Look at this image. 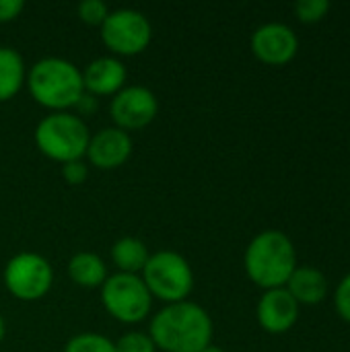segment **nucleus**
Returning a JSON list of instances; mask_svg holds the SVG:
<instances>
[{"label": "nucleus", "mask_w": 350, "mask_h": 352, "mask_svg": "<svg viewBox=\"0 0 350 352\" xmlns=\"http://www.w3.org/2000/svg\"><path fill=\"white\" fill-rule=\"evenodd\" d=\"M25 10L23 0H0V23H10Z\"/></svg>", "instance_id": "obj_24"}, {"label": "nucleus", "mask_w": 350, "mask_h": 352, "mask_svg": "<svg viewBox=\"0 0 350 352\" xmlns=\"http://www.w3.org/2000/svg\"><path fill=\"white\" fill-rule=\"evenodd\" d=\"M285 289L299 305H318L326 297L328 283L322 270L311 266H297Z\"/></svg>", "instance_id": "obj_14"}, {"label": "nucleus", "mask_w": 350, "mask_h": 352, "mask_svg": "<svg viewBox=\"0 0 350 352\" xmlns=\"http://www.w3.org/2000/svg\"><path fill=\"white\" fill-rule=\"evenodd\" d=\"M202 352H225L223 349H219V346H215V344H210V346H206Z\"/></svg>", "instance_id": "obj_27"}, {"label": "nucleus", "mask_w": 350, "mask_h": 352, "mask_svg": "<svg viewBox=\"0 0 350 352\" xmlns=\"http://www.w3.org/2000/svg\"><path fill=\"white\" fill-rule=\"evenodd\" d=\"M64 352H116V344L103 334L83 332L64 344Z\"/></svg>", "instance_id": "obj_18"}, {"label": "nucleus", "mask_w": 350, "mask_h": 352, "mask_svg": "<svg viewBox=\"0 0 350 352\" xmlns=\"http://www.w3.org/2000/svg\"><path fill=\"white\" fill-rule=\"evenodd\" d=\"M101 303L113 320L138 324L149 318L153 297L138 274L116 272L101 285Z\"/></svg>", "instance_id": "obj_6"}, {"label": "nucleus", "mask_w": 350, "mask_h": 352, "mask_svg": "<svg viewBox=\"0 0 350 352\" xmlns=\"http://www.w3.org/2000/svg\"><path fill=\"white\" fill-rule=\"evenodd\" d=\"M111 262L116 264L118 272H126V274H138L142 272L151 252L146 248V243L138 237H122L111 245Z\"/></svg>", "instance_id": "obj_17"}, {"label": "nucleus", "mask_w": 350, "mask_h": 352, "mask_svg": "<svg viewBox=\"0 0 350 352\" xmlns=\"http://www.w3.org/2000/svg\"><path fill=\"white\" fill-rule=\"evenodd\" d=\"M330 10L328 0H299L295 4V14L301 23H318Z\"/></svg>", "instance_id": "obj_21"}, {"label": "nucleus", "mask_w": 350, "mask_h": 352, "mask_svg": "<svg viewBox=\"0 0 350 352\" xmlns=\"http://www.w3.org/2000/svg\"><path fill=\"white\" fill-rule=\"evenodd\" d=\"M27 68L23 56L8 45H0V103L10 101L25 87Z\"/></svg>", "instance_id": "obj_15"}, {"label": "nucleus", "mask_w": 350, "mask_h": 352, "mask_svg": "<svg viewBox=\"0 0 350 352\" xmlns=\"http://www.w3.org/2000/svg\"><path fill=\"white\" fill-rule=\"evenodd\" d=\"M68 276L76 287L97 289L107 278L105 262L93 252H78L68 260Z\"/></svg>", "instance_id": "obj_16"}, {"label": "nucleus", "mask_w": 350, "mask_h": 352, "mask_svg": "<svg viewBox=\"0 0 350 352\" xmlns=\"http://www.w3.org/2000/svg\"><path fill=\"white\" fill-rule=\"evenodd\" d=\"M128 70L116 56H101L91 60L83 70L85 93L93 97H113L126 87Z\"/></svg>", "instance_id": "obj_13"}, {"label": "nucleus", "mask_w": 350, "mask_h": 352, "mask_svg": "<svg viewBox=\"0 0 350 352\" xmlns=\"http://www.w3.org/2000/svg\"><path fill=\"white\" fill-rule=\"evenodd\" d=\"M33 138L41 155L64 165L87 155L91 132L80 116L70 111H54L37 124Z\"/></svg>", "instance_id": "obj_4"}, {"label": "nucleus", "mask_w": 350, "mask_h": 352, "mask_svg": "<svg viewBox=\"0 0 350 352\" xmlns=\"http://www.w3.org/2000/svg\"><path fill=\"white\" fill-rule=\"evenodd\" d=\"M159 113V99L157 95L142 85H130L124 87L120 93H116L109 101V118L116 128L124 132L142 130Z\"/></svg>", "instance_id": "obj_9"}, {"label": "nucleus", "mask_w": 350, "mask_h": 352, "mask_svg": "<svg viewBox=\"0 0 350 352\" xmlns=\"http://www.w3.org/2000/svg\"><path fill=\"white\" fill-rule=\"evenodd\" d=\"M62 177L68 186H80L87 182L89 177V165L78 159V161H70V163H64L62 165Z\"/></svg>", "instance_id": "obj_22"}, {"label": "nucleus", "mask_w": 350, "mask_h": 352, "mask_svg": "<svg viewBox=\"0 0 350 352\" xmlns=\"http://www.w3.org/2000/svg\"><path fill=\"white\" fill-rule=\"evenodd\" d=\"M76 12H78V19L83 23L93 25V27H101L109 14V8L101 0H83V2H78Z\"/></svg>", "instance_id": "obj_20"}, {"label": "nucleus", "mask_w": 350, "mask_h": 352, "mask_svg": "<svg viewBox=\"0 0 350 352\" xmlns=\"http://www.w3.org/2000/svg\"><path fill=\"white\" fill-rule=\"evenodd\" d=\"M116 344V352H157L155 342L151 340V336L146 332H126L118 338Z\"/></svg>", "instance_id": "obj_19"}, {"label": "nucleus", "mask_w": 350, "mask_h": 352, "mask_svg": "<svg viewBox=\"0 0 350 352\" xmlns=\"http://www.w3.org/2000/svg\"><path fill=\"white\" fill-rule=\"evenodd\" d=\"M4 334H6V322H4V318L0 314V342L4 340Z\"/></svg>", "instance_id": "obj_26"}, {"label": "nucleus", "mask_w": 350, "mask_h": 352, "mask_svg": "<svg viewBox=\"0 0 350 352\" xmlns=\"http://www.w3.org/2000/svg\"><path fill=\"white\" fill-rule=\"evenodd\" d=\"M132 151H134L132 136L116 126H109L91 134L85 157L89 165L103 171H111L122 167L130 159Z\"/></svg>", "instance_id": "obj_11"}, {"label": "nucleus", "mask_w": 350, "mask_h": 352, "mask_svg": "<svg viewBox=\"0 0 350 352\" xmlns=\"http://www.w3.org/2000/svg\"><path fill=\"white\" fill-rule=\"evenodd\" d=\"M25 85L33 101L50 109L52 113L76 107V103L85 95L83 70L74 62L58 56L37 60L27 70Z\"/></svg>", "instance_id": "obj_2"}, {"label": "nucleus", "mask_w": 350, "mask_h": 352, "mask_svg": "<svg viewBox=\"0 0 350 352\" xmlns=\"http://www.w3.org/2000/svg\"><path fill=\"white\" fill-rule=\"evenodd\" d=\"M140 278L146 285L151 297L167 305L188 301L194 289V272L190 262L171 250L151 254L140 272Z\"/></svg>", "instance_id": "obj_5"}, {"label": "nucleus", "mask_w": 350, "mask_h": 352, "mask_svg": "<svg viewBox=\"0 0 350 352\" xmlns=\"http://www.w3.org/2000/svg\"><path fill=\"white\" fill-rule=\"evenodd\" d=\"M215 326L204 307L194 301L169 303L151 320L149 336L157 351L202 352L212 344Z\"/></svg>", "instance_id": "obj_1"}, {"label": "nucleus", "mask_w": 350, "mask_h": 352, "mask_svg": "<svg viewBox=\"0 0 350 352\" xmlns=\"http://www.w3.org/2000/svg\"><path fill=\"white\" fill-rule=\"evenodd\" d=\"M4 289L19 301H39L54 285L52 264L35 252L14 254L2 270Z\"/></svg>", "instance_id": "obj_7"}, {"label": "nucleus", "mask_w": 350, "mask_h": 352, "mask_svg": "<svg viewBox=\"0 0 350 352\" xmlns=\"http://www.w3.org/2000/svg\"><path fill=\"white\" fill-rule=\"evenodd\" d=\"M258 324L268 334H285L299 320V303L291 297V293L283 289L264 291L258 301Z\"/></svg>", "instance_id": "obj_12"}, {"label": "nucleus", "mask_w": 350, "mask_h": 352, "mask_svg": "<svg viewBox=\"0 0 350 352\" xmlns=\"http://www.w3.org/2000/svg\"><path fill=\"white\" fill-rule=\"evenodd\" d=\"M250 47L254 56L268 66H285L299 52L295 31L285 23H266L252 33Z\"/></svg>", "instance_id": "obj_10"}, {"label": "nucleus", "mask_w": 350, "mask_h": 352, "mask_svg": "<svg viewBox=\"0 0 350 352\" xmlns=\"http://www.w3.org/2000/svg\"><path fill=\"white\" fill-rule=\"evenodd\" d=\"M153 39V25L149 16L136 8L109 10L101 25V41L105 47L118 56H138Z\"/></svg>", "instance_id": "obj_8"}, {"label": "nucleus", "mask_w": 350, "mask_h": 352, "mask_svg": "<svg viewBox=\"0 0 350 352\" xmlns=\"http://www.w3.org/2000/svg\"><path fill=\"white\" fill-rule=\"evenodd\" d=\"M243 266L250 280L260 289H283L297 268L295 245L283 231L266 229L245 248Z\"/></svg>", "instance_id": "obj_3"}, {"label": "nucleus", "mask_w": 350, "mask_h": 352, "mask_svg": "<svg viewBox=\"0 0 350 352\" xmlns=\"http://www.w3.org/2000/svg\"><path fill=\"white\" fill-rule=\"evenodd\" d=\"M334 307L338 316L350 324V272L340 280L336 293H334Z\"/></svg>", "instance_id": "obj_23"}, {"label": "nucleus", "mask_w": 350, "mask_h": 352, "mask_svg": "<svg viewBox=\"0 0 350 352\" xmlns=\"http://www.w3.org/2000/svg\"><path fill=\"white\" fill-rule=\"evenodd\" d=\"M76 109L80 111V116L85 113V116H89L93 109H95V97L93 95H89V93H85L83 97H80V101L76 103Z\"/></svg>", "instance_id": "obj_25"}]
</instances>
